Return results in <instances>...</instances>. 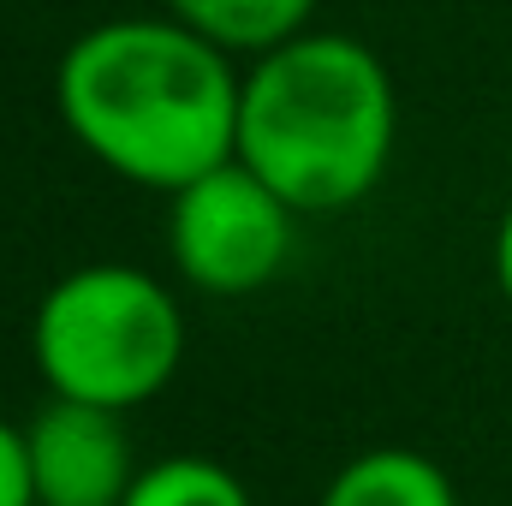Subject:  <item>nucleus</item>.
<instances>
[{"mask_svg":"<svg viewBox=\"0 0 512 506\" xmlns=\"http://www.w3.org/2000/svg\"><path fill=\"white\" fill-rule=\"evenodd\" d=\"M239 90L233 54L173 12L84 30L54 72V108L78 149L167 197L239 155Z\"/></svg>","mask_w":512,"mask_h":506,"instance_id":"f257e3e1","label":"nucleus"},{"mask_svg":"<svg viewBox=\"0 0 512 506\" xmlns=\"http://www.w3.org/2000/svg\"><path fill=\"white\" fill-rule=\"evenodd\" d=\"M399 96L382 54L340 30H304L256 54L239 90V161L298 215H334L382 185Z\"/></svg>","mask_w":512,"mask_h":506,"instance_id":"f03ea898","label":"nucleus"},{"mask_svg":"<svg viewBox=\"0 0 512 506\" xmlns=\"http://www.w3.org/2000/svg\"><path fill=\"white\" fill-rule=\"evenodd\" d=\"M30 358L48 399L131 411L149 405L185 358L179 298L131 262H84L60 274L30 316Z\"/></svg>","mask_w":512,"mask_h":506,"instance_id":"7ed1b4c3","label":"nucleus"},{"mask_svg":"<svg viewBox=\"0 0 512 506\" xmlns=\"http://www.w3.org/2000/svg\"><path fill=\"white\" fill-rule=\"evenodd\" d=\"M298 209L233 155L167 197L173 274L209 298H251L292 256Z\"/></svg>","mask_w":512,"mask_h":506,"instance_id":"20e7f679","label":"nucleus"},{"mask_svg":"<svg viewBox=\"0 0 512 506\" xmlns=\"http://www.w3.org/2000/svg\"><path fill=\"white\" fill-rule=\"evenodd\" d=\"M36 506H126L137 483V453L126 435V411L48 399L24 423Z\"/></svg>","mask_w":512,"mask_h":506,"instance_id":"39448f33","label":"nucleus"},{"mask_svg":"<svg viewBox=\"0 0 512 506\" xmlns=\"http://www.w3.org/2000/svg\"><path fill=\"white\" fill-rule=\"evenodd\" d=\"M316 506H459V489L417 447H370L328 477Z\"/></svg>","mask_w":512,"mask_h":506,"instance_id":"423d86ee","label":"nucleus"},{"mask_svg":"<svg viewBox=\"0 0 512 506\" xmlns=\"http://www.w3.org/2000/svg\"><path fill=\"white\" fill-rule=\"evenodd\" d=\"M179 24H191L197 36H209L227 54H268L292 36L310 30L316 0H161Z\"/></svg>","mask_w":512,"mask_h":506,"instance_id":"0eeeda50","label":"nucleus"},{"mask_svg":"<svg viewBox=\"0 0 512 506\" xmlns=\"http://www.w3.org/2000/svg\"><path fill=\"white\" fill-rule=\"evenodd\" d=\"M126 506H256V501L221 459L173 453V459H155V465L137 471Z\"/></svg>","mask_w":512,"mask_h":506,"instance_id":"6e6552de","label":"nucleus"},{"mask_svg":"<svg viewBox=\"0 0 512 506\" xmlns=\"http://www.w3.org/2000/svg\"><path fill=\"white\" fill-rule=\"evenodd\" d=\"M0 506H36V477H30V447L24 429L0 417Z\"/></svg>","mask_w":512,"mask_h":506,"instance_id":"1a4fd4ad","label":"nucleus"},{"mask_svg":"<svg viewBox=\"0 0 512 506\" xmlns=\"http://www.w3.org/2000/svg\"><path fill=\"white\" fill-rule=\"evenodd\" d=\"M495 286L512 304V203H507V215H501V233H495Z\"/></svg>","mask_w":512,"mask_h":506,"instance_id":"9d476101","label":"nucleus"}]
</instances>
